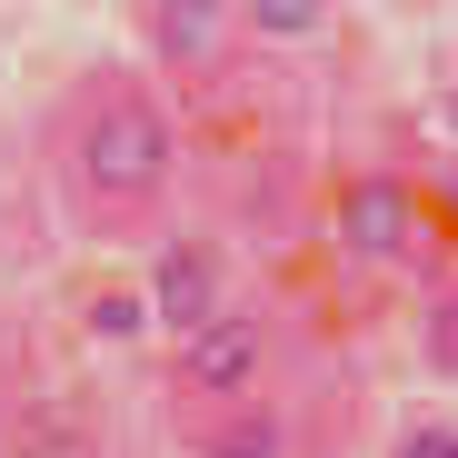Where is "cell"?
<instances>
[{"label":"cell","mask_w":458,"mask_h":458,"mask_svg":"<svg viewBox=\"0 0 458 458\" xmlns=\"http://www.w3.org/2000/svg\"><path fill=\"white\" fill-rule=\"evenodd\" d=\"M70 190L100 209H149L170 190V110L140 81H100L70 120Z\"/></svg>","instance_id":"cell-1"},{"label":"cell","mask_w":458,"mask_h":458,"mask_svg":"<svg viewBox=\"0 0 458 458\" xmlns=\"http://www.w3.org/2000/svg\"><path fill=\"white\" fill-rule=\"evenodd\" d=\"M329 229H339L349 259H409V250H419V190H409L399 170H359V180L339 190Z\"/></svg>","instance_id":"cell-2"},{"label":"cell","mask_w":458,"mask_h":458,"mask_svg":"<svg viewBox=\"0 0 458 458\" xmlns=\"http://www.w3.org/2000/svg\"><path fill=\"white\" fill-rule=\"evenodd\" d=\"M149 310H160V329L190 349L199 329H219V250L209 240H170L160 269H149Z\"/></svg>","instance_id":"cell-3"},{"label":"cell","mask_w":458,"mask_h":458,"mask_svg":"<svg viewBox=\"0 0 458 458\" xmlns=\"http://www.w3.org/2000/svg\"><path fill=\"white\" fill-rule=\"evenodd\" d=\"M259 369H269V329L259 319H219V329H199L180 349V389L190 399H250Z\"/></svg>","instance_id":"cell-4"},{"label":"cell","mask_w":458,"mask_h":458,"mask_svg":"<svg viewBox=\"0 0 458 458\" xmlns=\"http://www.w3.org/2000/svg\"><path fill=\"white\" fill-rule=\"evenodd\" d=\"M140 30H149V50H160V60H180V70H199V60L219 50V30H229V11H219V0H149V11H140Z\"/></svg>","instance_id":"cell-5"},{"label":"cell","mask_w":458,"mask_h":458,"mask_svg":"<svg viewBox=\"0 0 458 458\" xmlns=\"http://www.w3.org/2000/svg\"><path fill=\"white\" fill-rule=\"evenodd\" d=\"M259 40H310V30H329V11H319V0H250V11H240Z\"/></svg>","instance_id":"cell-6"},{"label":"cell","mask_w":458,"mask_h":458,"mask_svg":"<svg viewBox=\"0 0 458 458\" xmlns=\"http://www.w3.org/2000/svg\"><path fill=\"white\" fill-rule=\"evenodd\" d=\"M209 458H289V428L279 419H240V428H219Z\"/></svg>","instance_id":"cell-7"},{"label":"cell","mask_w":458,"mask_h":458,"mask_svg":"<svg viewBox=\"0 0 458 458\" xmlns=\"http://www.w3.org/2000/svg\"><path fill=\"white\" fill-rule=\"evenodd\" d=\"M428 369H438V378H458V289L428 310Z\"/></svg>","instance_id":"cell-8"},{"label":"cell","mask_w":458,"mask_h":458,"mask_svg":"<svg viewBox=\"0 0 458 458\" xmlns=\"http://www.w3.org/2000/svg\"><path fill=\"white\" fill-rule=\"evenodd\" d=\"M140 319H149V310H140V299H120V289H100V299H90V329H100V339H130Z\"/></svg>","instance_id":"cell-9"},{"label":"cell","mask_w":458,"mask_h":458,"mask_svg":"<svg viewBox=\"0 0 458 458\" xmlns=\"http://www.w3.org/2000/svg\"><path fill=\"white\" fill-rule=\"evenodd\" d=\"M399 458H458V438H448V428H419V438H409Z\"/></svg>","instance_id":"cell-10"},{"label":"cell","mask_w":458,"mask_h":458,"mask_svg":"<svg viewBox=\"0 0 458 458\" xmlns=\"http://www.w3.org/2000/svg\"><path fill=\"white\" fill-rule=\"evenodd\" d=\"M438 120H448V130H458V81H448V90H438Z\"/></svg>","instance_id":"cell-11"},{"label":"cell","mask_w":458,"mask_h":458,"mask_svg":"<svg viewBox=\"0 0 458 458\" xmlns=\"http://www.w3.org/2000/svg\"><path fill=\"white\" fill-rule=\"evenodd\" d=\"M438 199H458V170H448V180H438Z\"/></svg>","instance_id":"cell-12"}]
</instances>
